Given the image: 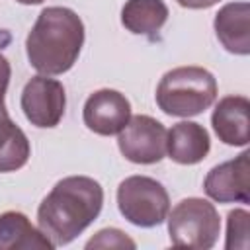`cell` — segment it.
Instances as JSON below:
<instances>
[{
    "label": "cell",
    "mask_w": 250,
    "mask_h": 250,
    "mask_svg": "<svg viewBox=\"0 0 250 250\" xmlns=\"http://www.w3.org/2000/svg\"><path fill=\"white\" fill-rule=\"evenodd\" d=\"M102 205L104 189L94 178L68 176L59 180L41 201L37 225L55 246H64L94 223Z\"/></svg>",
    "instance_id": "1"
},
{
    "label": "cell",
    "mask_w": 250,
    "mask_h": 250,
    "mask_svg": "<svg viewBox=\"0 0 250 250\" xmlns=\"http://www.w3.org/2000/svg\"><path fill=\"white\" fill-rule=\"evenodd\" d=\"M84 45V23L78 14L64 6L43 8L25 39L29 64L55 76L70 70Z\"/></svg>",
    "instance_id": "2"
},
{
    "label": "cell",
    "mask_w": 250,
    "mask_h": 250,
    "mask_svg": "<svg viewBox=\"0 0 250 250\" xmlns=\"http://www.w3.org/2000/svg\"><path fill=\"white\" fill-rule=\"evenodd\" d=\"M217 80L203 66H178L168 70L156 88L158 107L172 117H193L213 105Z\"/></svg>",
    "instance_id": "3"
},
{
    "label": "cell",
    "mask_w": 250,
    "mask_h": 250,
    "mask_svg": "<svg viewBox=\"0 0 250 250\" xmlns=\"http://www.w3.org/2000/svg\"><path fill=\"white\" fill-rule=\"evenodd\" d=\"M168 236L174 246L209 250L221 230V219L213 203L201 197H186L168 211Z\"/></svg>",
    "instance_id": "4"
},
{
    "label": "cell",
    "mask_w": 250,
    "mask_h": 250,
    "mask_svg": "<svg viewBox=\"0 0 250 250\" xmlns=\"http://www.w3.org/2000/svg\"><path fill=\"white\" fill-rule=\"evenodd\" d=\"M119 213L135 227L152 229L166 221L170 197L166 188L148 176H129L117 188Z\"/></svg>",
    "instance_id": "5"
},
{
    "label": "cell",
    "mask_w": 250,
    "mask_h": 250,
    "mask_svg": "<svg viewBox=\"0 0 250 250\" xmlns=\"http://www.w3.org/2000/svg\"><path fill=\"white\" fill-rule=\"evenodd\" d=\"M121 154L135 164H156L166 154V127L150 115H133L117 133Z\"/></svg>",
    "instance_id": "6"
},
{
    "label": "cell",
    "mask_w": 250,
    "mask_h": 250,
    "mask_svg": "<svg viewBox=\"0 0 250 250\" xmlns=\"http://www.w3.org/2000/svg\"><path fill=\"white\" fill-rule=\"evenodd\" d=\"M20 104L25 119L31 125L41 129L57 127L66 107L64 86L55 78H47L45 74L33 76L23 86Z\"/></svg>",
    "instance_id": "7"
},
{
    "label": "cell",
    "mask_w": 250,
    "mask_h": 250,
    "mask_svg": "<svg viewBox=\"0 0 250 250\" xmlns=\"http://www.w3.org/2000/svg\"><path fill=\"white\" fill-rule=\"evenodd\" d=\"M250 152L244 150L236 158L213 166L205 176V193L219 203L250 201Z\"/></svg>",
    "instance_id": "8"
},
{
    "label": "cell",
    "mask_w": 250,
    "mask_h": 250,
    "mask_svg": "<svg viewBox=\"0 0 250 250\" xmlns=\"http://www.w3.org/2000/svg\"><path fill=\"white\" fill-rule=\"evenodd\" d=\"M129 117H131L129 100L121 92L111 88H102L90 94L82 109L84 125L96 135H104V137L117 135L127 125Z\"/></svg>",
    "instance_id": "9"
},
{
    "label": "cell",
    "mask_w": 250,
    "mask_h": 250,
    "mask_svg": "<svg viewBox=\"0 0 250 250\" xmlns=\"http://www.w3.org/2000/svg\"><path fill=\"white\" fill-rule=\"evenodd\" d=\"M248 111L250 102L244 96H225L219 100L211 115V125L219 141L229 146H246L250 141Z\"/></svg>",
    "instance_id": "10"
},
{
    "label": "cell",
    "mask_w": 250,
    "mask_h": 250,
    "mask_svg": "<svg viewBox=\"0 0 250 250\" xmlns=\"http://www.w3.org/2000/svg\"><path fill=\"white\" fill-rule=\"evenodd\" d=\"M215 35L221 45L232 53L246 57L250 53V4L230 2L215 14Z\"/></svg>",
    "instance_id": "11"
},
{
    "label": "cell",
    "mask_w": 250,
    "mask_h": 250,
    "mask_svg": "<svg viewBox=\"0 0 250 250\" xmlns=\"http://www.w3.org/2000/svg\"><path fill=\"white\" fill-rule=\"evenodd\" d=\"M211 148L209 133L195 121H180L166 131V154L184 166L201 162Z\"/></svg>",
    "instance_id": "12"
},
{
    "label": "cell",
    "mask_w": 250,
    "mask_h": 250,
    "mask_svg": "<svg viewBox=\"0 0 250 250\" xmlns=\"http://www.w3.org/2000/svg\"><path fill=\"white\" fill-rule=\"evenodd\" d=\"M55 244L20 211L0 215V250H53Z\"/></svg>",
    "instance_id": "13"
},
{
    "label": "cell",
    "mask_w": 250,
    "mask_h": 250,
    "mask_svg": "<svg viewBox=\"0 0 250 250\" xmlns=\"http://www.w3.org/2000/svg\"><path fill=\"white\" fill-rule=\"evenodd\" d=\"M168 20V6L162 0H127L121 8V23L135 35H154Z\"/></svg>",
    "instance_id": "14"
},
{
    "label": "cell",
    "mask_w": 250,
    "mask_h": 250,
    "mask_svg": "<svg viewBox=\"0 0 250 250\" xmlns=\"http://www.w3.org/2000/svg\"><path fill=\"white\" fill-rule=\"evenodd\" d=\"M31 154L25 133L10 119L6 105L0 104V172H14L27 164Z\"/></svg>",
    "instance_id": "15"
},
{
    "label": "cell",
    "mask_w": 250,
    "mask_h": 250,
    "mask_svg": "<svg viewBox=\"0 0 250 250\" xmlns=\"http://www.w3.org/2000/svg\"><path fill=\"white\" fill-rule=\"evenodd\" d=\"M248 211L246 209H234L227 215V250L234 248H248Z\"/></svg>",
    "instance_id": "16"
},
{
    "label": "cell",
    "mask_w": 250,
    "mask_h": 250,
    "mask_svg": "<svg viewBox=\"0 0 250 250\" xmlns=\"http://www.w3.org/2000/svg\"><path fill=\"white\" fill-rule=\"evenodd\" d=\"M135 240H131L123 230L119 229H102L86 242V250L92 248H135Z\"/></svg>",
    "instance_id": "17"
},
{
    "label": "cell",
    "mask_w": 250,
    "mask_h": 250,
    "mask_svg": "<svg viewBox=\"0 0 250 250\" xmlns=\"http://www.w3.org/2000/svg\"><path fill=\"white\" fill-rule=\"evenodd\" d=\"M10 74H12L10 62L4 55H0V104H4V96H6L8 84H10Z\"/></svg>",
    "instance_id": "18"
},
{
    "label": "cell",
    "mask_w": 250,
    "mask_h": 250,
    "mask_svg": "<svg viewBox=\"0 0 250 250\" xmlns=\"http://www.w3.org/2000/svg\"><path fill=\"white\" fill-rule=\"evenodd\" d=\"M182 8H189V10H205L215 6L219 0H176Z\"/></svg>",
    "instance_id": "19"
},
{
    "label": "cell",
    "mask_w": 250,
    "mask_h": 250,
    "mask_svg": "<svg viewBox=\"0 0 250 250\" xmlns=\"http://www.w3.org/2000/svg\"><path fill=\"white\" fill-rule=\"evenodd\" d=\"M16 2H20V4H25V6H33V4H41L43 0H16Z\"/></svg>",
    "instance_id": "20"
}]
</instances>
